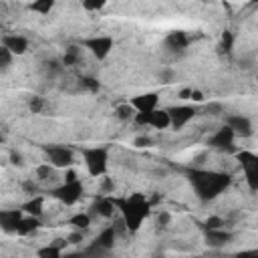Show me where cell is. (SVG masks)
Returning a JSON list of instances; mask_svg holds the SVG:
<instances>
[{
    "label": "cell",
    "instance_id": "cell-27",
    "mask_svg": "<svg viewBox=\"0 0 258 258\" xmlns=\"http://www.w3.org/2000/svg\"><path fill=\"white\" fill-rule=\"evenodd\" d=\"M44 107H46V101H44L42 97H38V95L30 97V101H28V109H30V113L38 115V113H42V111H44Z\"/></svg>",
    "mask_w": 258,
    "mask_h": 258
},
{
    "label": "cell",
    "instance_id": "cell-3",
    "mask_svg": "<svg viewBox=\"0 0 258 258\" xmlns=\"http://www.w3.org/2000/svg\"><path fill=\"white\" fill-rule=\"evenodd\" d=\"M83 161L87 165L89 175L99 177L107 173L109 165V149L107 147H85L83 149Z\"/></svg>",
    "mask_w": 258,
    "mask_h": 258
},
{
    "label": "cell",
    "instance_id": "cell-7",
    "mask_svg": "<svg viewBox=\"0 0 258 258\" xmlns=\"http://www.w3.org/2000/svg\"><path fill=\"white\" fill-rule=\"evenodd\" d=\"M83 46L89 48V52L97 58V60H103L109 56V52L113 50V38L107 36V34H99V36H91L87 40H83Z\"/></svg>",
    "mask_w": 258,
    "mask_h": 258
},
{
    "label": "cell",
    "instance_id": "cell-37",
    "mask_svg": "<svg viewBox=\"0 0 258 258\" xmlns=\"http://www.w3.org/2000/svg\"><path fill=\"white\" fill-rule=\"evenodd\" d=\"M67 240H69V244H79V242H83V232L81 230H75L73 234L67 236Z\"/></svg>",
    "mask_w": 258,
    "mask_h": 258
},
{
    "label": "cell",
    "instance_id": "cell-41",
    "mask_svg": "<svg viewBox=\"0 0 258 258\" xmlns=\"http://www.w3.org/2000/svg\"><path fill=\"white\" fill-rule=\"evenodd\" d=\"M75 179H79L77 171H73V169H67V173H64V181H75Z\"/></svg>",
    "mask_w": 258,
    "mask_h": 258
},
{
    "label": "cell",
    "instance_id": "cell-32",
    "mask_svg": "<svg viewBox=\"0 0 258 258\" xmlns=\"http://www.w3.org/2000/svg\"><path fill=\"white\" fill-rule=\"evenodd\" d=\"M12 52L6 48V46H2L0 48V67H2V71H6L8 67H10V62H12Z\"/></svg>",
    "mask_w": 258,
    "mask_h": 258
},
{
    "label": "cell",
    "instance_id": "cell-13",
    "mask_svg": "<svg viewBox=\"0 0 258 258\" xmlns=\"http://www.w3.org/2000/svg\"><path fill=\"white\" fill-rule=\"evenodd\" d=\"M157 103H159L157 93H141L131 99V105L137 109V113H149V111L157 109Z\"/></svg>",
    "mask_w": 258,
    "mask_h": 258
},
{
    "label": "cell",
    "instance_id": "cell-22",
    "mask_svg": "<svg viewBox=\"0 0 258 258\" xmlns=\"http://www.w3.org/2000/svg\"><path fill=\"white\" fill-rule=\"evenodd\" d=\"M42 206H44V198H40V196H34L32 200H28V202L22 206V210H24L26 214H30V216H36V218H40V216H42Z\"/></svg>",
    "mask_w": 258,
    "mask_h": 258
},
{
    "label": "cell",
    "instance_id": "cell-11",
    "mask_svg": "<svg viewBox=\"0 0 258 258\" xmlns=\"http://www.w3.org/2000/svg\"><path fill=\"white\" fill-rule=\"evenodd\" d=\"M22 218H24V210H2L0 212V226L6 234H12V232L16 234Z\"/></svg>",
    "mask_w": 258,
    "mask_h": 258
},
{
    "label": "cell",
    "instance_id": "cell-15",
    "mask_svg": "<svg viewBox=\"0 0 258 258\" xmlns=\"http://www.w3.org/2000/svg\"><path fill=\"white\" fill-rule=\"evenodd\" d=\"M232 238H234V234L228 232V230H224V228L206 230V242H208V246H212V248H222V246L230 244Z\"/></svg>",
    "mask_w": 258,
    "mask_h": 258
},
{
    "label": "cell",
    "instance_id": "cell-33",
    "mask_svg": "<svg viewBox=\"0 0 258 258\" xmlns=\"http://www.w3.org/2000/svg\"><path fill=\"white\" fill-rule=\"evenodd\" d=\"M226 226V222H224V218H220V216H210L206 222H204V228L206 230H212V228H224Z\"/></svg>",
    "mask_w": 258,
    "mask_h": 258
},
{
    "label": "cell",
    "instance_id": "cell-39",
    "mask_svg": "<svg viewBox=\"0 0 258 258\" xmlns=\"http://www.w3.org/2000/svg\"><path fill=\"white\" fill-rule=\"evenodd\" d=\"M194 103H204V93L198 91V89H191V97H189Z\"/></svg>",
    "mask_w": 258,
    "mask_h": 258
},
{
    "label": "cell",
    "instance_id": "cell-23",
    "mask_svg": "<svg viewBox=\"0 0 258 258\" xmlns=\"http://www.w3.org/2000/svg\"><path fill=\"white\" fill-rule=\"evenodd\" d=\"M69 224L75 228V230H87L91 226V216L87 212H79L75 216L69 218Z\"/></svg>",
    "mask_w": 258,
    "mask_h": 258
},
{
    "label": "cell",
    "instance_id": "cell-12",
    "mask_svg": "<svg viewBox=\"0 0 258 258\" xmlns=\"http://www.w3.org/2000/svg\"><path fill=\"white\" fill-rule=\"evenodd\" d=\"M163 44L167 50L171 52H183L189 44V36L183 32V30H171L165 38H163Z\"/></svg>",
    "mask_w": 258,
    "mask_h": 258
},
{
    "label": "cell",
    "instance_id": "cell-20",
    "mask_svg": "<svg viewBox=\"0 0 258 258\" xmlns=\"http://www.w3.org/2000/svg\"><path fill=\"white\" fill-rule=\"evenodd\" d=\"M38 226H40V220L36 218V216H24L22 218V222L18 224V230H16V234L18 236H30V234H34L36 230H38Z\"/></svg>",
    "mask_w": 258,
    "mask_h": 258
},
{
    "label": "cell",
    "instance_id": "cell-29",
    "mask_svg": "<svg viewBox=\"0 0 258 258\" xmlns=\"http://www.w3.org/2000/svg\"><path fill=\"white\" fill-rule=\"evenodd\" d=\"M157 79H159V83L169 85V83H173V81H175V71H173V69H169V67H165V69H161V71L157 73Z\"/></svg>",
    "mask_w": 258,
    "mask_h": 258
},
{
    "label": "cell",
    "instance_id": "cell-24",
    "mask_svg": "<svg viewBox=\"0 0 258 258\" xmlns=\"http://www.w3.org/2000/svg\"><path fill=\"white\" fill-rule=\"evenodd\" d=\"M81 60V48L79 46H75V44H71L67 50H64V56H62V64L64 67H73V64H77Z\"/></svg>",
    "mask_w": 258,
    "mask_h": 258
},
{
    "label": "cell",
    "instance_id": "cell-34",
    "mask_svg": "<svg viewBox=\"0 0 258 258\" xmlns=\"http://www.w3.org/2000/svg\"><path fill=\"white\" fill-rule=\"evenodd\" d=\"M155 222H157V226L167 228V226H169V222H171V214H169L167 210H159V212H157V216H155Z\"/></svg>",
    "mask_w": 258,
    "mask_h": 258
},
{
    "label": "cell",
    "instance_id": "cell-40",
    "mask_svg": "<svg viewBox=\"0 0 258 258\" xmlns=\"http://www.w3.org/2000/svg\"><path fill=\"white\" fill-rule=\"evenodd\" d=\"M10 161H12L14 165H22V155H20L18 151H10Z\"/></svg>",
    "mask_w": 258,
    "mask_h": 258
},
{
    "label": "cell",
    "instance_id": "cell-6",
    "mask_svg": "<svg viewBox=\"0 0 258 258\" xmlns=\"http://www.w3.org/2000/svg\"><path fill=\"white\" fill-rule=\"evenodd\" d=\"M83 191L85 189H83L81 179H75V181H64L62 185L54 187L52 189V198H56L64 206H73V204H77L83 198Z\"/></svg>",
    "mask_w": 258,
    "mask_h": 258
},
{
    "label": "cell",
    "instance_id": "cell-8",
    "mask_svg": "<svg viewBox=\"0 0 258 258\" xmlns=\"http://www.w3.org/2000/svg\"><path fill=\"white\" fill-rule=\"evenodd\" d=\"M234 139H236L234 129H232L230 125H224V127H220V129L208 139V145L214 147V149H218V151H228V149H232Z\"/></svg>",
    "mask_w": 258,
    "mask_h": 258
},
{
    "label": "cell",
    "instance_id": "cell-35",
    "mask_svg": "<svg viewBox=\"0 0 258 258\" xmlns=\"http://www.w3.org/2000/svg\"><path fill=\"white\" fill-rule=\"evenodd\" d=\"M101 189H103V194H113V189H115V181H113V177H103V183H101Z\"/></svg>",
    "mask_w": 258,
    "mask_h": 258
},
{
    "label": "cell",
    "instance_id": "cell-38",
    "mask_svg": "<svg viewBox=\"0 0 258 258\" xmlns=\"http://www.w3.org/2000/svg\"><path fill=\"white\" fill-rule=\"evenodd\" d=\"M133 143H135V147H149V145H151V139H149L147 135H141V137H137Z\"/></svg>",
    "mask_w": 258,
    "mask_h": 258
},
{
    "label": "cell",
    "instance_id": "cell-44",
    "mask_svg": "<svg viewBox=\"0 0 258 258\" xmlns=\"http://www.w3.org/2000/svg\"><path fill=\"white\" fill-rule=\"evenodd\" d=\"M256 2H258V0H256Z\"/></svg>",
    "mask_w": 258,
    "mask_h": 258
},
{
    "label": "cell",
    "instance_id": "cell-42",
    "mask_svg": "<svg viewBox=\"0 0 258 258\" xmlns=\"http://www.w3.org/2000/svg\"><path fill=\"white\" fill-rule=\"evenodd\" d=\"M177 97H179V99H183V101H187V99L191 97V89H181V91L177 93Z\"/></svg>",
    "mask_w": 258,
    "mask_h": 258
},
{
    "label": "cell",
    "instance_id": "cell-16",
    "mask_svg": "<svg viewBox=\"0 0 258 258\" xmlns=\"http://www.w3.org/2000/svg\"><path fill=\"white\" fill-rule=\"evenodd\" d=\"M2 46H6L12 54H24L28 50V40L20 34H4L2 36Z\"/></svg>",
    "mask_w": 258,
    "mask_h": 258
},
{
    "label": "cell",
    "instance_id": "cell-10",
    "mask_svg": "<svg viewBox=\"0 0 258 258\" xmlns=\"http://www.w3.org/2000/svg\"><path fill=\"white\" fill-rule=\"evenodd\" d=\"M226 125H230L238 137L248 139V137H252V135H254L252 121H250L246 115H226Z\"/></svg>",
    "mask_w": 258,
    "mask_h": 258
},
{
    "label": "cell",
    "instance_id": "cell-21",
    "mask_svg": "<svg viewBox=\"0 0 258 258\" xmlns=\"http://www.w3.org/2000/svg\"><path fill=\"white\" fill-rule=\"evenodd\" d=\"M135 115H137V109L131 103H123V105H117L115 107V117L119 121H133Z\"/></svg>",
    "mask_w": 258,
    "mask_h": 258
},
{
    "label": "cell",
    "instance_id": "cell-43",
    "mask_svg": "<svg viewBox=\"0 0 258 258\" xmlns=\"http://www.w3.org/2000/svg\"><path fill=\"white\" fill-rule=\"evenodd\" d=\"M22 187H24V189H26V191H28V194H32V191H34V189H36V187H34V183H32V181H24V185H22Z\"/></svg>",
    "mask_w": 258,
    "mask_h": 258
},
{
    "label": "cell",
    "instance_id": "cell-26",
    "mask_svg": "<svg viewBox=\"0 0 258 258\" xmlns=\"http://www.w3.org/2000/svg\"><path fill=\"white\" fill-rule=\"evenodd\" d=\"M234 48V34L230 30L222 32V42H220V52H232Z\"/></svg>",
    "mask_w": 258,
    "mask_h": 258
},
{
    "label": "cell",
    "instance_id": "cell-14",
    "mask_svg": "<svg viewBox=\"0 0 258 258\" xmlns=\"http://www.w3.org/2000/svg\"><path fill=\"white\" fill-rule=\"evenodd\" d=\"M91 210H93L97 216L109 220V218H113L115 210H119V208H117V202H115L113 198H109V196H101V198H97V200L93 202Z\"/></svg>",
    "mask_w": 258,
    "mask_h": 258
},
{
    "label": "cell",
    "instance_id": "cell-9",
    "mask_svg": "<svg viewBox=\"0 0 258 258\" xmlns=\"http://www.w3.org/2000/svg\"><path fill=\"white\" fill-rule=\"evenodd\" d=\"M169 117H171V127L173 129H181L185 127L196 115H198V109L191 107V105H177V107H169Z\"/></svg>",
    "mask_w": 258,
    "mask_h": 258
},
{
    "label": "cell",
    "instance_id": "cell-31",
    "mask_svg": "<svg viewBox=\"0 0 258 258\" xmlns=\"http://www.w3.org/2000/svg\"><path fill=\"white\" fill-rule=\"evenodd\" d=\"M107 0H83V8L89 10V12H97L101 8H105Z\"/></svg>",
    "mask_w": 258,
    "mask_h": 258
},
{
    "label": "cell",
    "instance_id": "cell-1",
    "mask_svg": "<svg viewBox=\"0 0 258 258\" xmlns=\"http://www.w3.org/2000/svg\"><path fill=\"white\" fill-rule=\"evenodd\" d=\"M189 177V183L194 185L196 194L200 200L204 202H210V200H216L224 189L230 187L232 183V177L224 171H208V169H194L187 173Z\"/></svg>",
    "mask_w": 258,
    "mask_h": 258
},
{
    "label": "cell",
    "instance_id": "cell-2",
    "mask_svg": "<svg viewBox=\"0 0 258 258\" xmlns=\"http://www.w3.org/2000/svg\"><path fill=\"white\" fill-rule=\"evenodd\" d=\"M115 202H117V208L121 212V218L125 220L127 230L131 234L137 232L141 228L143 220L149 216L151 202L143 194H131L129 198H121V200H115Z\"/></svg>",
    "mask_w": 258,
    "mask_h": 258
},
{
    "label": "cell",
    "instance_id": "cell-25",
    "mask_svg": "<svg viewBox=\"0 0 258 258\" xmlns=\"http://www.w3.org/2000/svg\"><path fill=\"white\" fill-rule=\"evenodd\" d=\"M28 8L36 14H48L54 8V0H32Z\"/></svg>",
    "mask_w": 258,
    "mask_h": 258
},
{
    "label": "cell",
    "instance_id": "cell-18",
    "mask_svg": "<svg viewBox=\"0 0 258 258\" xmlns=\"http://www.w3.org/2000/svg\"><path fill=\"white\" fill-rule=\"evenodd\" d=\"M117 228L115 226H107V228H103L101 232H99V236L95 238V242L99 244V246H103L107 252L109 250H113V244H115V240H117Z\"/></svg>",
    "mask_w": 258,
    "mask_h": 258
},
{
    "label": "cell",
    "instance_id": "cell-17",
    "mask_svg": "<svg viewBox=\"0 0 258 258\" xmlns=\"http://www.w3.org/2000/svg\"><path fill=\"white\" fill-rule=\"evenodd\" d=\"M149 127L153 129H167L171 127V117L167 109H153L149 111Z\"/></svg>",
    "mask_w": 258,
    "mask_h": 258
},
{
    "label": "cell",
    "instance_id": "cell-30",
    "mask_svg": "<svg viewBox=\"0 0 258 258\" xmlns=\"http://www.w3.org/2000/svg\"><path fill=\"white\" fill-rule=\"evenodd\" d=\"M54 169H56V167H54L52 163H48V161H46V163H42V165H38V167H36V177H38V179H48V177L52 175V171H54Z\"/></svg>",
    "mask_w": 258,
    "mask_h": 258
},
{
    "label": "cell",
    "instance_id": "cell-28",
    "mask_svg": "<svg viewBox=\"0 0 258 258\" xmlns=\"http://www.w3.org/2000/svg\"><path fill=\"white\" fill-rule=\"evenodd\" d=\"M79 83H81V87H83V89H87V91H91V93H97V91L101 89L99 81H97V79H93V77H81V79H79Z\"/></svg>",
    "mask_w": 258,
    "mask_h": 258
},
{
    "label": "cell",
    "instance_id": "cell-19",
    "mask_svg": "<svg viewBox=\"0 0 258 258\" xmlns=\"http://www.w3.org/2000/svg\"><path fill=\"white\" fill-rule=\"evenodd\" d=\"M69 244V240L64 238H56L54 242H50L48 246H44V248H38L36 250V254L40 256V258H58L60 256V252H62V246H67Z\"/></svg>",
    "mask_w": 258,
    "mask_h": 258
},
{
    "label": "cell",
    "instance_id": "cell-5",
    "mask_svg": "<svg viewBox=\"0 0 258 258\" xmlns=\"http://www.w3.org/2000/svg\"><path fill=\"white\" fill-rule=\"evenodd\" d=\"M238 161L244 169V179L252 191H258V155L252 151H238Z\"/></svg>",
    "mask_w": 258,
    "mask_h": 258
},
{
    "label": "cell",
    "instance_id": "cell-36",
    "mask_svg": "<svg viewBox=\"0 0 258 258\" xmlns=\"http://www.w3.org/2000/svg\"><path fill=\"white\" fill-rule=\"evenodd\" d=\"M206 111H208L210 115H222L224 107H222V103H208V105H206Z\"/></svg>",
    "mask_w": 258,
    "mask_h": 258
},
{
    "label": "cell",
    "instance_id": "cell-4",
    "mask_svg": "<svg viewBox=\"0 0 258 258\" xmlns=\"http://www.w3.org/2000/svg\"><path fill=\"white\" fill-rule=\"evenodd\" d=\"M46 161L52 163L56 169H69L75 163V153L71 147L64 145H44Z\"/></svg>",
    "mask_w": 258,
    "mask_h": 258
}]
</instances>
